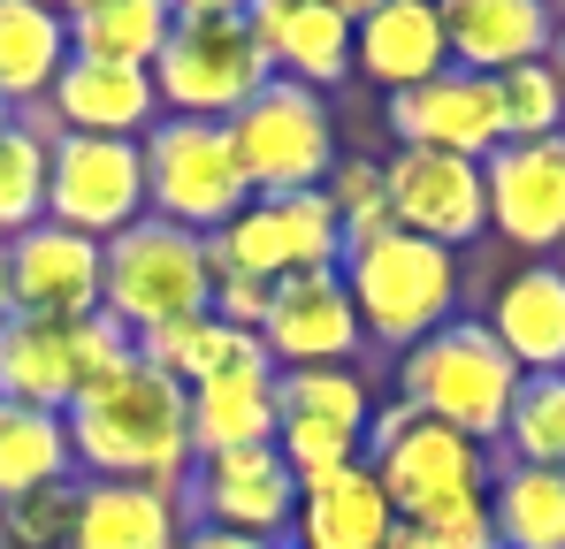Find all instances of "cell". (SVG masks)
<instances>
[{"label": "cell", "instance_id": "obj_14", "mask_svg": "<svg viewBox=\"0 0 565 549\" xmlns=\"http://www.w3.org/2000/svg\"><path fill=\"white\" fill-rule=\"evenodd\" d=\"M0 298L23 321H93L99 313V245L77 237V229H62V222H31L23 237H8Z\"/></svg>", "mask_w": 565, "mask_h": 549}, {"label": "cell", "instance_id": "obj_26", "mask_svg": "<svg viewBox=\"0 0 565 549\" xmlns=\"http://www.w3.org/2000/svg\"><path fill=\"white\" fill-rule=\"evenodd\" d=\"M276 374H222V381L191 389V451L199 458L260 451V443H276Z\"/></svg>", "mask_w": 565, "mask_h": 549}, {"label": "cell", "instance_id": "obj_19", "mask_svg": "<svg viewBox=\"0 0 565 549\" xmlns=\"http://www.w3.org/2000/svg\"><path fill=\"white\" fill-rule=\"evenodd\" d=\"M184 535H191L184 488H153V481H77L70 549H184Z\"/></svg>", "mask_w": 565, "mask_h": 549}, {"label": "cell", "instance_id": "obj_31", "mask_svg": "<svg viewBox=\"0 0 565 549\" xmlns=\"http://www.w3.org/2000/svg\"><path fill=\"white\" fill-rule=\"evenodd\" d=\"M276 412L282 420H321V428L367 435L375 389H367L360 366H290V374H276Z\"/></svg>", "mask_w": 565, "mask_h": 549}, {"label": "cell", "instance_id": "obj_15", "mask_svg": "<svg viewBox=\"0 0 565 549\" xmlns=\"http://www.w3.org/2000/svg\"><path fill=\"white\" fill-rule=\"evenodd\" d=\"M382 122H390L397 146L459 153V161H489L504 146L497 77H473V69H444V77H428V85H413V92H390Z\"/></svg>", "mask_w": 565, "mask_h": 549}, {"label": "cell", "instance_id": "obj_10", "mask_svg": "<svg viewBox=\"0 0 565 549\" xmlns=\"http://www.w3.org/2000/svg\"><path fill=\"white\" fill-rule=\"evenodd\" d=\"M138 214H146V153H138V138H62L46 153V222L107 245Z\"/></svg>", "mask_w": 565, "mask_h": 549}, {"label": "cell", "instance_id": "obj_35", "mask_svg": "<svg viewBox=\"0 0 565 549\" xmlns=\"http://www.w3.org/2000/svg\"><path fill=\"white\" fill-rule=\"evenodd\" d=\"M497 115H504V138H558L565 130L558 69H551V62L504 69V77H497Z\"/></svg>", "mask_w": 565, "mask_h": 549}, {"label": "cell", "instance_id": "obj_21", "mask_svg": "<svg viewBox=\"0 0 565 549\" xmlns=\"http://www.w3.org/2000/svg\"><path fill=\"white\" fill-rule=\"evenodd\" d=\"M481 329L504 344L520 374H565V274L558 260H527L489 290Z\"/></svg>", "mask_w": 565, "mask_h": 549}, {"label": "cell", "instance_id": "obj_17", "mask_svg": "<svg viewBox=\"0 0 565 549\" xmlns=\"http://www.w3.org/2000/svg\"><path fill=\"white\" fill-rule=\"evenodd\" d=\"M436 15H444L451 69H473V77H504V69L551 62V39H558V8L551 0H436Z\"/></svg>", "mask_w": 565, "mask_h": 549}, {"label": "cell", "instance_id": "obj_41", "mask_svg": "<svg viewBox=\"0 0 565 549\" xmlns=\"http://www.w3.org/2000/svg\"><path fill=\"white\" fill-rule=\"evenodd\" d=\"M177 15H245V0H169Z\"/></svg>", "mask_w": 565, "mask_h": 549}, {"label": "cell", "instance_id": "obj_33", "mask_svg": "<svg viewBox=\"0 0 565 549\" xmlns=\"http://www.w3.org/2000/svg\"><path fill=\"white\" fill-rule=\"evenodd\" d=\"M31 222H46V146L0 122V237H23Z\"/></svg>", "mask_w": 565, "mask_h": 549}, {"label": "cell", "instance_id": "obj_36", "mask_svg": "<svg viewBox=\"0 0 565 549\" xmlns=\"http://www.w3.org/2000/svg\"><path fill=\"white\" fill-rule=\"evenodd\" d=\"M70 519H77V481L0 504V535L15 549H70Z\"/></svg>", "mask_w": 565, "mask_h": 549}, {"label": "cell", "instance_id": "obj_20", "mask_svg": "<svg viewBox=\"0 0 565 549\" xmlns=\"http://www.w3.org/2000/svg\"><path fill=\"white\" fill-rule=\"evenodd\" d=\"M390 535H397V512H390L382 481L367 473V458L298 481V512H290L298 549H382Z\"/></svg>", "mask_w": 565, "mask_h": 549}, {"label": "cell", "instance_id": "obj_1", "mask_svg": "<svg viewBox=\"0 0 565 549\" xmlns=\"http://www.w3.org/2000/svg\"><path fill=\"white\" fill-rule=\"evenodd\" d=\"M62 420H70V451L85 465V481L184 488L191 465H199V451H191V389L146 359H130L107 381H93Z\"/></svg>", "mask_w": 565, "mask_h": 549}, {"label": "cell", "instance_id": "obj_28", "mask_svg": "<svg viewBox=\"0 0 565 549\" xmlns=\"http://www.w3.org/2000/svg\"><path fill=\"white\" fill-rule=\"evenodd\" d=\"M70 473H77L70 420H62V412H39V405L0 397V504L39 496V488H62Z\"/></svg>", "mask_w": 565, "mask_h": 549}, {"label": "cell", "instance_id": "obj_12", "mask_svg": "<svg viewBox=\"0 0 565 549\" xmlns=\"http://www.w3.org/2000/svg\"><path fill=\"white\" fill-rule=\"evenodd\" d=\"M184 512H191V527H222V535L282 542V535H290V512H298V473L282 465L276 443L199 458L191 481H184Z\"/></svg>", "mask_w": 565, "mask_h": 549}, {"label": "cell", "instance_id": "obj_4", "mask_svg": "<svg viewBox=\"0 0 565 549\" xmlns=\"http://www.w3.org/2000/svg\"><path fill=\"white\" fill-rule=\"evenodd\" d=\"M512 389H520V366L504 359V344L481 329V321H444L436 336H420L405 366H397V405H413L420 420H444L473 443L497 451L504 435V412H512Z\"/></svg>", "mask_w": 565, "mask_h": 549}, {"label": "cell", "instance_id": "obj_13", "mask_svg": "<svg viewBox=\"0 0 565 549\" xmlns=\"http://www.w3.org/2000/svg\"><path fill=\"white\" fill-rule=\"evenodd\" d=\"M489 191V229L520 252H551L565 245V130L558 138H504L481 161Z\"/></svg>", "mask_w": 565, "mask_h": 549}, {"label": "cell", "instance_id": "obj_5", "mask_svg": "<svg viewBox=\"0 0 565 549\" xmlns=\"http://www.w3.org/2000/svg\"><path fill=\"white\" fill-rule=\"evenodd\" d=\"M367 473L382 481L390 512L405 527H420V519H436L467 496H489L497 458H489V443H473L444 420H420L413 405H382L367 420Z\"/></svg>", "mask_w": 565, "mask_h": 549}, {"label": "cell", "instance_id": "obj_6", "mask_svg": "<svg viewBox=\"0 0 565 549\" xmlns=\"http://www.w3.org/2000/svg\"><path fill=\"white\" fill-rule=\"evenodd\" d=\"M138 153H146V214H161V222H177V229L214 237V229L253 198L245 161H237V146H230V122L161 115V122L138 138Z\"/></svg>", "mask_w": 565, "mask_h": 549}, {"label": "cell", "instance_id": "obj_24", "mask_svg": "<svg viewBox=\"0 0 565 549\" xmlns=\"http://www.w3.org/2000/svg\"><path fill=\"white\" fill-rule=\"evenodd\" d=\"M77 389H85L77 321H23V313H0V397L39 405V412H70Z\"/></svg>", "mask_w": 565, "mask_h": 549}, {"label": "cell", "instance_id": "obj_38", "mask_svg": "<svg viewBox=\"0 0 565 549\" xmlns=\"http://www.w3.org/2000/svg\"><path fill=\"white\" fill-rule=\"evenodd\" d=\"M420 535L436 549H497V519H489V496H467L436 519H420Z\"/></svg>", "mask_w": 565, "mask_h": 549}, {"label": "cell", "instance_id": "obj_22", "mask_svg": "<svg viewBox=\"0 0 565 549\" xmlns=\"http://www.w3.org/2000/svg\"><path fill=\"white\" fill-rule=\"evenodd\" d=\"M352 69L375 77L382 92H413L428 77H444L451 46H444L436 0H382L375 15H360L352 23Z\"/></svg>", "mask_w": 565, "mask_h": 549}, {"label": "cell", "instance_id": "obj_30", "mask_svg": "<svg viewBox=\"0 0 565 549\" xmlns=\"http://www.w3.org/2000/svg\"><path fill=\"white\" fill-rule=\"evenodd\" d=\"M497 549H565V473L558 465H504L489 473Z\"/></svg>", "mask_w": 565, "mask_h": 549}, {"label": "cell", "instance_id": "obj_16", "mask_svg": "<svg viewBox=\"0 0 565 549\" xmlns=\"http://www.w3.org/2000/svg\"><path fill=\"white\" fill-rule=\"evenodd\" d=\"M260 344H268V366L290 374V366H352V352L367 344L360 336V313H352V290L344 274H290L276 282V305L260 321Z\"/></svg>", "mask_w": 565, "mask_h": 549}, {"label": "cell", "instance_id": "obj_23", "mask_svg": "<svg viewBox=\"0 0 565 549\" xmlns=\"http://www.w3.org/2000/svg\"><path fill=\"white\" fill-rule=\"evenodd\" d=\"M54 115L70 138H146L161 122V92H153V69H122V62H77L54 77Z\"/></svg>", "mask_w": 565, "mask_h": 549}, {"label": "cell", "instance_id": "obj_2", "mask_svg": "<svg viewBox=\"0 0 565 549\" xmlns=\"http://www.w3.org/2000/svg\"><path fill=\"white\" fill-rule=\"evenodd\" d=\"M206 305H214V260L199 229L138 214L122 237L99 245V313L122 336H161L177 321H199Z\"/></svg>", "mask_w": 565, "mask_h": 549}, {"label": "cell", "instance_id": "obj_29", "mask_svg": "<svg viewBox=\"0 0 565 549\" xmlns=\"http://www.w3.org/2000/svg\"><path fill=\"white\" fill-rule=\"evenodd\" d=\"M177 31L169 0H93L70 15V54L77 62H122V69H153L161 46Z\"/></svg>", "mask_w": 565, "mask_h": 549}, {"label": "cell", "instance_id": "obj_18", "mask_svg": "<svg viewBox=\"0 0 565 549\" xmlns=\"http://www.w3.org/2000/svg\"><path fill=\"white\" fill-rule=\"evenodd\" d=\"M245 31L260 39L268 69L290 85L329 92L352 69V23L329 0H245Z\"/></svg>", "mask_w": 565, "mask_h": 549}, {"label": "cell", "instance_id": "obj_39", "mask_svg": "<svg viewBox=\"0 0 565 549\" xmlns=\"http://www.w3.org/2000/svg\"><path fill=\"white\" fill-rule=\"evenodd\" d=\"M8 122H15V130H31V138H39L46 153H54V146L70 138V130H62V115H54V99H31V107H15Z\"/></svg>", "mask_w": 565, "mask_h": 549}, {"label": "cell", "instance_id": "obj_37", "mask_svg": "<svg viewBox=\"0 0 565 549\" xmlns=\"http://www.w3.org/2000/svg\"><path fill=\"white\" fill-rule=\"evenodd\" d=\"M268 305H276V282H253V274H214V305H206L214 321H230V329L260 336Z\"/></svg>", "mask_w": 565, "mask_h": 549}, {"label": "cell", "instance_id": "obj_11", "mask_svg": "<svg viewBox=\"0 0 565 549\" xmlns=\"http://www.w3.org/2000/svg\"><path fill=\"white\" fill-rule=\"evenodd\" d=\"M382 198H390V229L405 237H428L444 252L473 245L489 229V191H481V161L459 153H420V146H397L382 161Z\"/></svg>", "mask_w": 565, "mask_h": 549}, {"label": "cell", "instance_id": "obj_46", "mask_svg": "<svg viewBox=\"0 0 565 549\" xmlns=\"http://www.w3.org/2000/svg\"><path fill=\"white\" fill-rule=\"evenodd\" d=\"M0 274H8V237H0ZM0 313H8V298H0Z\"/></svg>", "mask_w": 565, "mask_h": 549}, {"label": "cell", "instance_id": "obj_40", "mask_svg": "<svg viewBox=\"0 0 565 549\" xmlns=\"http://www.w3.org/2000/svg\"><path fill=\"white\" fill-rule=\"evenodd\" d=\"M184 549H282V542H260V535H222V527H191Z\"/></svg>", "mask_w": 565, "mask_h": 549}, {"label": "cell", "instance_id": "obj_32", "mask_svg": "<svg viewBox=\"0 0 565 549\" xmlns=\"http://www.w3.org/2000/svg\"><path fill=\"white\" fill-rule=\"evenodd\" d=\"M497 451H504V465H558L565 473V374H520Z\"/></svg>", "mask_w": 565, "mask_h": 549}, {"label": "cell", "instance_id": "obj_48", "mask_svg": "<svg viewBox=\"0 0 565 549\" xmlns=\"http://www.w3.org/2000/svg\"><path fill=\"white\" fill-rule=\"evenodd\" d=\"M0 122H8V107H0Z\"/></svg>", "mask_w": 565, "mask_h": 549}, {"label": "cell", "instance_id": "obj_8", "mask_svg": "<svg viewBox=\"0 0 565 549\" xmlns=\"http://www.w3.org/2000/svg\"><path fill=\"white\" fill-rule=\"evenodd\" d=\"M230 146H237L253 191H321L337 169V115L313 85L268 77L230 115Z\"/></svg>", "mask_w": 565, "mask_h": 549}, {"label": "cell", "instance_id": "obj_47", "mask_svg": "<svg viewBox=\"0 0 565 549\" xmlns=\"http://www.w3.org/2000/svg\"><path fill=\"white\" fill-rule=\"evenodd\" d=\"M558 274H565V245H558Z\"/></svg>", "mask_w": 565, "mask_h": 549}, {"label": "cell", "instance_id": "obj_25", "mask_svg": "<svg viewBox=\"0 0 565 549\" xmlns=\"http://www.w3.org/2000/svg\"><path fill=\"white\" fill-rule=\"evenodd\" d=\"M62 69H70V15H54L46 0H0V107L15 115L46 99Z\"/></svg>", "mask_w": 565, "mask_h": 549}, {"label": "cell", "instance_id": "obj_34", "mask_svg": "<svg viewBox=\"0 0 565 549\" xmlns=\"http://www.w3.org/2000/svg\"><path fill=\"white\" fill-rule=\"evenodd\" d=\"M321 198H329V214H337V229H344V245H367L390 229V198H382V161L367 153H337V169L321 183Z\"/></svg>", "mask_w": 565, "mask_h": 549}, {"label": "cell", "instance_id": "obj_9", "mask_svg": "<svg viewBox=\"0 0 565 549\" xmlns=\"http://www.w3.org/2000/svg\"><path fill=\"white\" fill-rule=\"evenodd\" d=\"M268 77L276 69H268L260 39L245 31V15H177V31L153 62L161 115H191V122H230Z\"/></svg>", "mask_w": 565, "mask_h": 549}, {"label": "cell", "instance_id": "obj_3", "mask_svg": "<svg viewBox=\"0 0 565 549\" xmlns=\"http://www.w3.org/2000/svg\"><path fill=\"white\" fill-rule=\"evenodd\" d=\"M344 290H352V313H360V336L382 352H413L420 336H436L444 321H459V252L428 245V237H405V229H382L367 245H344Z\"/></svg>", "mask_w": 565, "mask_h": 549}, {"label": "cell", "instance_id": "obj_7", "mask_svg": "<svg viewBox=\"0 0 565 549\" xmlns=\"http://www.w3.org/2000/svg\"><path fill=\"white\" fill-rule=\"evenodd\" d=\"M214 274H253V282H290V274L344 268V229L321 191H253L214 237H206Z\"/></svg>", "mask_w": 565, "mask_h": 549}, {"label": "cell", "instance_id": "obj_45", "mask_svg": "<svg viewBox=\"0 0 565 549\" xmlns=\"http://www.w3.org/2000/svg\"><path fill=\"white\" fill-rule=\"evenodd\" d=\"M46 8H54V15H77V8H93V0H46Z\"/></svg>", "mask_w": 565, "mask_h": 549}, {"label": "cell", "instance_id": "obj_42", "mask_svg": "<svg viewBox=\"0 0 565 549\" xmlns=\"http://www.w3.org/2000/svg\"><path fill=\"white\" fill-rule=\"evenodd\" d=\"M382 549H436V542H428L420 527H405V519H397V535H390V542H382Z\"/></svg>", "mask_w": 565, "mask_h": 549}, {"label": "cell", "instance_id": "obj_43", "mask_svg": "<svg viewBox=\"0 0 565 549\" xmlns=\"http://www.w3.org/2000/svg\"><path fill=\"white\" fill-rule=\"evenodd\" d=\"M329 8H337V15H344V23H360V15H375L382 0H329Z\"/></svg>", "mask_w": 565, "mask_h": 549}, {"label": "cell", "instance_id": "obj_44", "mask_svg": "<svg viewBox=\"0 0 565 549\" xmlns=\"http://www.w3.org/2000/svg\"><path fill=\"white\" fill-rule=\"evenodd\" d=\"M551 69H558V92H565V15H558V39H551Z\"/></svg>", "mask_w": 565, "mask_h": 549}, {"label": "cell", "instance_id": "obj_27", "mask_svg": "<svg viewBox=\"0 0 565 549\" xmlns=\"http://www.w3.org/2000/svg\"><path fill=\"white\" fill-rule=\"evenodd\" d=\"M138 359L161 366V374L184 381V389L222 381V374H276L260 336H245V329H230V321H214V313L177 321V329H161V336H138Z\"/></svg>", "mask_w": 565, "mask_h": 549}]
</instances>
